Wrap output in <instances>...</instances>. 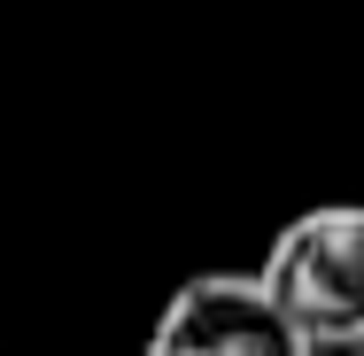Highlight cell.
I'll return each mask as SVG.
<instances>
[{"label":"cell","instance_id":"1","mask_svg":"<svg viewBox=\"0 0 364 356\" xmlns=\"http://www.w3.org/2000/svg\"><path fill=\"white\" fill-rule=\"evenodd\" d=\"M256 286L310 349L364 341V202H318L279 225Z\"/></svg>","mask_w":364,"mask_h":356},{"label":"cell","instance_id":"2","mask_svg":"<svg viewBox=\"0 0 364 356\" xmlns=\"http://www.w3.org/2000/svg\"><path fill=\"white\" fill-rule=\"evenodd\" d=\"M147 356H318V349L272 310L256 271H194L163 302Z\"/></svg>","mask_w":364,"mask_h":356},{"label":"cell","instance_id":"3","mask_svg":"<svg viewBox=\"0 0 364 356\" xmlns=\"http://www.w3.org/2000/svg\"><path fill=\"white\" fill-rule=\"evenodd\" d=\"M357 356H364V341H357Z\"/></svg>","mask_w":364,"mask_h":356}]
</instances>
